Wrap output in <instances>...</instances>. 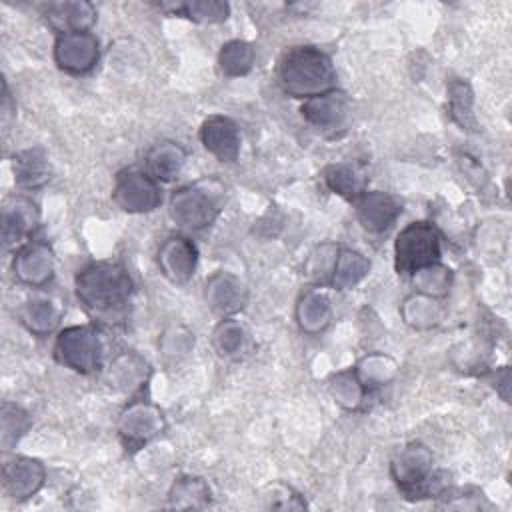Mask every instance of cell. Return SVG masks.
I'll return each mask as SVG.
<instances>
[{
    "label": "cell",
    "instance_id": "cell-1",
    "mask_svg": "<svg viewBox=\"0 0 512 512\" xmlns=\"http://www.w3.org/2000/svg\"><path fill=\"white\" fill-rule=\"evenodd\" d=\"M74 292L86 314L100 326H122L132 310L134 282L124 264L112 260L90 262L78 270Z\"/></svg>",
    "mask_w": 512,
    "mask_h": 512
},
{
    "label": "cell",
    "instance_id": "cell-2",
    "mask_svg": "<svg viewBox=\"0 0 512 512\" xmlns=\"http://www.w3.org/2000/svg\"><path fill=\"white\" fill-rule=\"evenodd\" d=\"M278 80L288 96L308 100L336 88V68L324 50L294 46L280 58Z\"/></svg>",
    "mask_w": 512,
    "mask_h": 512
},
{
    "label": "cell",
    "instance_id": "cell-3",
    "mask_svg": "<svg viewBox=\"0 0 512 512\" xmlns=\"http://www.w3.org/2000/svg\"><path fill=\"white\" fill-rule=\"evenodd\" d=\"M390 476L410 500L432 498L448 488L446 472L434 470V456L422 442H408L394 454Z\"/></svg>",
    "mask_w": 512,
    "mask_h": 512
},
{
    "label": "cell",
    "instance_id": "cell-4",
    "mask_svg": "<svg viewBox=\"0 0 512 512\" xmlns=\"http://www.w3.org/2000/svg\"><path fill=\"white\" fill-rule=\"evenodd\" d=\"M54 358L76 374H94L102 368L104 338L96 326L74 324L58 332L54 340Z\"/></svg>",
    "mask_w": 512,
    "mask_h": 512
},
{
    "label": "cell",
    "instance_id": "cell-5",
    "mask_svg": "<svg viewBox=\"0 0 512 512\" xmlns=\"http://www.w3.org/2000/svg\"><path fill=\"white\" fill-rule=\"evenodd\" d=\"M222 210V190L208 182H196L172 192L168 202L170 218L184 230H204L216 222Z\"/></svg>",
    "mask_w": 512,
    "mask_h": 512
},
{
    "label": "cell",
    "instance_id": "cell-6",
    "mask_svg": "<svg viewBox=\"0 0 512 512\" xmlns=\"http://www.w3.org/2000/svg\"><path fill=\"white\" fill-rule=\"evenodd\" d=\"M442 240L438 230L424 220L406 224L394 240V268L402 276H410L414 270L440 262Z\"/></svg>",
    "mask_w": 512,
    "mask_h": 512
},
{
    "label": "cell",
    "instance_id": "cell-7",
    "mask_svg": "<svg viewBox=\"0 0 512 512\" xmlns=\"http://www.w3.org/2000/svg\"><path fill=\"white\" fill-rule=\"evenodd\" d=\"M114 204L128 214H146L162 204V186L146 170L124 168L112 186Z\"/></svg>",
    "mask_w": 512,
    "mask_h": 512
},
{
    "label": "cell",
    "instance_id": "cell-8",
    "mask_svg": "<svg viewBox=\"0 0 512 512\" xmlns=\"http://www.w3.org/2000/svg\"><path fill=\"white\" fill-rule=\"evenodd\" d=\"M116 430L126 448L138 450L166 430V418L154 402L134 398L118 414Z\"/></svg>",
    "mask_w": 512,
    "mask_h": 512
},
{
    "label": "cell",
    "instance_id": "cell-9",
    "mask_svg": "<svg viewBox=\"0 0 512 512\" xmlns=\"http://www.w3.org/2000/svg\"><path fill=\"white\" fill-rule=\"evenodd\" d=\"M100 60V40L92 32L58 34L54 40L56 66L72 76L88 74Z\"/></svg>",
    "mask_w": 512,
    "mask_h": 512
},
{
    "label": "cell",
    "instance_id": "cell-10",
    "mask_svg": "<svg viewBox=\"0 0 512 512\" xmlns=\"http://www.w3.org/2000/svg\"><path fill=\"white\" fill-rule=\"evenodd\" d=\"M156 264L168 282L188 284L198 266V248L188 236L172 234L158 246Z\"/></svg>",
    "mask_w": 512,
    "mask_h": 512
},
{
    "label": "cell",
    "instance_id": "cell-11",
    "mask_svg": "<svg viewBox=\"0 0 512 512\" xmlns=\"http://www.w3.org/2000/svg\"><path fill=\"white\" fill-rule=\"evenodd\" d=\"M56 258L52 248L42 240L24 242L12 260V272L18 282L30 288L46 286L54 276Z\"/></svg>",
    "mask_w": 512,
    "mask_h": 512
},
{
    "label": "cell",
    "instance_id": "cell-12",
    "mask_svg": "<svg viewBox=\"0 0 512 512\" xmlns=\"http://www.w3.org/2000/svg\"><path fill=\"white\" fill-rule=\"evenodd\" d=\"M46 482V468L40 460L30 456H14L2 466V486L4 492L16 500L24 502L36 496Z\"/></svg>",
    "mask_w": 512,
    "mask_h": 512
},
{
    "label": "cell",
    "instance_id": "cell-13",
    "mask_svg": "<svg viewBox=\"0 0 512 512\" xmlns=\"http://www.w3.org/2000/svg\"><path fill=\"white\" fill-rule=\"evenodd\" d=\"M40 220L38 208L26 194L10 196L2 206V244L4 250L20 248L32 232L36 230Z\"/></svg>",
    "mask_w": 512,
    "mask_h": 512
},
{
    "label": "cell",
    "instance_id": "cell-14",
    "mask_svg": "<svg viewBox=\"0 0 512 512\" xmlns=\"http://www.w3.org/2000/svg\"><path fill=\"white\" fill-rule=\"evenodd\" d=\"M204 300L214 314L222 318H230L246 306L248 290H246V284L236 274L218 270L206 280Z\"/></svg>",
    "mask_w": 512,
    "mask_h": 512
},
{
    "label": "cell",
    "instance_id": "cell-15",
    "mask_svg": "<svg viewBox=\"0 0 512 512\" xmlns=\"http://www.w3.org/2000/svg\"><path fill=\"white\" fill-rule=\"evenodd\" d=\"M200 142L218 162L232 164L240 156V130L238 124L228 116H208L200 126Z\"/></svg>",
    "mask_w": 512,
    "mask_h": 512
},
{
    "label": "cell",
    "instance_id": "cell-16",
    "mask_svg": "<svg viewBox=\"0 0 512 512\" xmlns=\"http://www.w3.org/2000/svg\"><path fill=\"white\" fill-rule=\"evenodd\" d=\"M44 22L58 34L72 32H90L96 24L98 10L92 2L86 0H64V2H48L42 6Z\"/></svg>",
    "mask_w": 512,
    "mask_h": 512
},
{
    "label": "cell",
    "instance_id": "cell-17",
    "mask_svg": "<svg viewBox=\"0 0 512 512\" xmlns=\"http://www.w3.org/2000/svg\"><path fill=\"white\" fill-rule=\"evenodd\" d=\"M356 218L370 234L386 232L402 214V204L396 196L382 190H366L356 202Z\"/></svg>",
    "mask_w": 512,
    "mask_h": 512
},
{
    "label": "cell",
    "instance_id": "cell-18",
    "mask_svg": "<svg viewBox=\"0 0 512 512\" xmlns=\"http://www.w3.org/2000/svg\"><path fill=\"white\" fill-rule=\"evenodd\" d=\"M148 378L150 364L142 354L134 350H124L116 354L106 368V384L114 392H122L128 396L140 392L146 386Z\"/></svg>",
    "mask_w": 512,
    "mask_h": 512
},
{
    "label": "cell",
    "instance_id": "cell-19",
    "mask_svg": "<svg viewBox=\"0 0 512 512\" xmlns=\"http://www.w3.org/2000/svg\"><path fill=\"white\" fill-rule=\"evenodd\" d=\"M348 96L342 90H330L326 94L304 100L300 112L302 118L318 130H336L348 116Z\"/></svg>",
    "mask_w": 512,
    "mask_h": 512
},
{
    "label": "cell",
    "instance_id": "cell-20",
    "mask_svg": "<svg viewBox=\"0 0 512 512\" xmlns=\"http://www.w3.org/2000/svg\"><path fill=\"white\" fill-rule=\"evenodd\" d=\"M322 180L326 188L348 202H356L368 184L364 168L356 162H334L322 170Z\"/></svg>",
    "mask_w": 512,
    "mask_h": 512
},
{
    "label": "cell",
    "instance_id": "cell-21",
    "mask_svg": "<svg viewBox=\"0 0 512 512\" xmlns=\"http://www.w3.org/2000/svg\"><path fill=\"white\" fill-rule=\"evenodd\" d=\"M294 314L298 328L308 336H316L330 326L334 310L330 298L324 292L308 290L298 298Z\"/></svg>",
    "mask_w": 512,
    "mask_h": 512
},
{
    "label": "cell",
    "instance_id": "cell-22",
    "mask_svg": "<svg viewBox=\"0 0 512 512\" xmlns=\"http://www.w3.org/2000/svg\"><path fill=\"white\" fill-rule=\"evenodd\" d=\"M188 152L182 144L172 140H162L146 152V172H150L158 182H172L180 176Z\"/></svg>",
    "mask_w": 512,
    "mask_h": 512
},
{
    "label": "cell",
    "instance_id": "cell-23",
    "mask_svg": "<svg viewBox=\"0 0 512 512\" xmlns=\"http://www.w3.org/2000/svg\"><path fill=\"white\" fill-rule=\"evenodd\" d=\"M14 182L20 190H38L50 180V162L44 148L34 146L18 152L12 160Z\"/></svg>",
    "mask_w": 512,
    "mask_h": 512
},
{
    "label": "cell",
    "instance_id": "cell-24",
    "mask_svg": "<svg viewBox=\"0 0 512 512\" xmlns=\"http://www.w3.org/2000/svg\"><path fill=\"white\" fill-rule=\"evenodd\" d=\"M400 316L406 326L414 330H432L442 324L446 316V308L438 298L412 292L400 304Z\"/></svg>",
    "mask_w": 512,
    "mask_h": 512
},
{
    "label": "cell",
    "instance_id": "cell-25",
    "mask_svg": "<svg viewBox=\"0 0 512 512\" xmlns=\"http://www.w3.org/2000/svg\"><path fill=\"white\" fill-rule=\"evenodd\" d=\"M168 508L176 510H202L208 508L212 502V490L208 482L200 476L184 474L174 480V484L168 490Z\"/></svg>",
    "mask_w": 512,
    "mask_h": 512
},
{
    "label": "cell",
    "instance_id": "cell-26",
    "mask_svg": "<svg viewBox=\"0 0 512 512\" xmlns=\"http://www.w3.org/2000/svg\"><path fill=\"white\" fill-rule=\"evenodd\" d=\"M370 260L352 248H338L334 268L330 274V286L334 290H352L358 286L370 272Z\"/></svg>",
    "mask_w": 512,
    "mask_h": 512
},
{
    "label": "cell",
    "instance_id": "cell-27",
    "mask_svg": "<svg viewBox=\"0 0 512 512\" xmlns=\"http://www.w3.org/2000/svg\"><path fill=\"white\" fill-rule=\"evenodd\" d=\"M62 310L60 306L46 296H34L24 302L20 310V322L34 336H48L60 324Z\"/></svg>",
    "mask_w": 512,
    "mask_h": 512
},
{
    "label": "cell",
    "instance_id": "cell-28",
    "mask_svg": "<svg viewBox=\"0 0 512 512\" xmlns=\"http://www.w3.org/2000/svg\"><path fill=\"white\" fill-rule=\"evenodd\" d=\"M250 344V334L246 326L236 318H222L212 330V346L218 356L236 360L240 358Z\"/></svg>",
    "mask_w": 512,
    "mask_h": 512
},
{
    "label": "cell",
    "instance_id": "cell-29",
    "mask_svg": "<svg viewBox=\"0 0 512 512\" xmlns=\"http://www.w3.org/2000/svg\"><path fill=\"white\" fill-rule=\"evenodd\" d=\"M448 116L454 124L462 130L474 132L476 130V114H474V92L472 86L462 78H452L448 82Z\"/></svg>",
    "mask_w": 512,
    "mask_h": 512
},
{
    "label": "cell",
    "instance_id": "cell-30",
    "mask_svg": "<svg viewBox=\"0 0 512 512\" xmlns=\"http://www.w3.org/2000/svg\"><path fill=\"white\" fill-rule=\"evenodd\" d=\"M352 370L356 372L360 382L370 392L374 388H382V386L390 384L396 378L398 364L392 356H388L384 352H370V354L362 356Z\"/></svg>",
    "mask_w": 512,
    "mask_h": 512
},
{
    "label": "cell",
    "instance_id": "cell-31",
    "mask_svg": "<svg viewBox=\"0 0 512 512\" xmlns=\"http://www.w3.org/2000/svg\"><path fill=\"white\" fill-rule=\"evenodd\" d=\"M256 64V50L250 42L234 38L222 44L218 52V68L228 78L246 76Z\"/></svg>",
    "mask_w": 512,
    "mask_h": 512
},
{
    "label": "cell",
    "instance_id": "cell-32",
    "mask_svg": "<svg viewBox=\"0 0 512 512\" xmlns=\"http://www.w3.org/2000/svg\"><path fill=\"white\" fill-rule=\"evenodd\" d=\"M410 282L414 286V292H420V294L442 300L444 296H448V292L452 288L454 274L446 264L434 262V264H428L424 268L414 270L410 274Z\"/></svg>",
    "mask_w": 512,
    "mask_h": 512
},
{
    "label": "cell",
    "instance_id": "cell-33",
    "mask_svg": "<svg viewBox=\"0 0 512 512\" xmlns=\"http://www.w3.org/2000/svg\"><path fill=\"white\" fill-rule=\"evenodd\" d=\"M162 10L186 16L198 24H222L230 16V4L222 0H192L184 4H160Z\"/></svg>",
    "mask_w": 512,
    "mask_h": 512
},
{
    "label": "cell",
    "instance_id": "cell-34",
    "mask_svg": "<svg viewBox=\"0 0 512 512\" xmlns=\"http://www.w3.org/2000/svg\"><path fill=\"white\" fill-rule=\"evenodd\" d=\"M328 390L334 402L344 410H358L368 394L366 386L360 382L352 368L332 374V378L328 380Z\"/></svg>",
    "mask_w": 512,
    "mask_h": 512
},
{
    "label": "cell",
    "instance_id": "cell-35",
    "mask_svg": "<svg viewBox=\"0 0 512 512\" xmlns=\"http://www.w3.org/2000/svg\"><path fill=\"white\" fill-rule=\"evenodd\" d=\"M32 418L30 414L12 402H2L0 408V444L4 452H10L16 448L20 438L30 430Z\"/></svg>",
    "mask_w": 512,
    "mask_h": 512
},
{
    "label": "cell",
    "instance_id": "cell-36",
    "mask_svg": "<svg viewBox=\"0 0 512 512\" xmlns=\"http://www.w3.org/2000/svg\"><path fill=\"white\" fill-rule=\"evenodd\" d=\"M338 248L336 244L332 242H324V244H318L310 256H308V262H306V272L312 280L320 282V284H328L330 282V274H332V268H334V260H336V254H338Z\"/></svg>",
    "mask_w": 512,
    "mask_h": 512
},
{
    "label": "cell",
    "instance_id": "cell-37",
    "mask_svg": "<svg viewBox=\"0 0 512 512\" xmlns=\"http://www.w3.org/2000/svg\"><path fill=\"white\" fill-rule=\"evenodd\" d=\"M194 348V334L182 326H170L160 338V350L166 360L178 362L188 356Z\"/></svg>",
    "mask_w": 512,
    "mask_h": 512
},
{
    "label": "cell",
    "instance_id": "cell-38",
    "mask_svg": "<svg viewBox=\"0 0 512 512\" xmlns=\"http://www.w3.org/2000/svg\"><path fill=\"white\" fill-rule=\"evenodd\" d=\"M0 110H2V120L4 122H8L14 116V112H16V104H14L12 96H10L6 80L2 82V104H0Z\"/></svg>",
    "mask_w": 512,
    "mask_h": 512
},
{
    "label": "cell",
    "instance_id": "cell-39",
    "mask_svg": "<svg viewBox=\"0 0 512 512\" xmlns=\"http://www.w3.org/2000/svg\"><path fill=\"white\" fill-rule=\"evenodd\" d=\"M494 386L498 390V394L508 402V386H510V370L508 366H502L496 376H494Z\"/></svg>",
    "mask_w": 512,
    "mask_h": 512
}]
</instances>
